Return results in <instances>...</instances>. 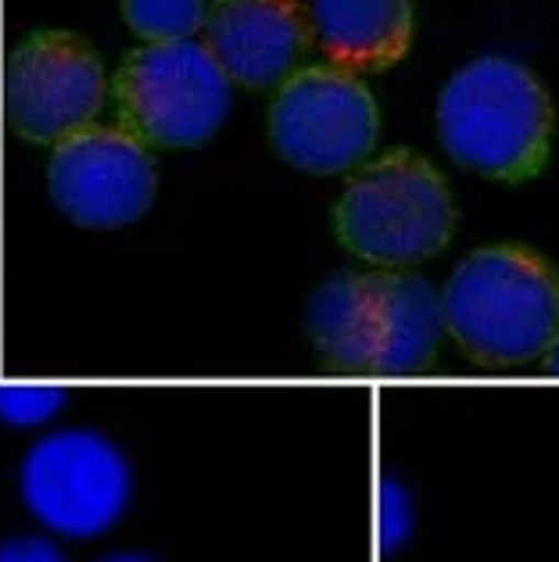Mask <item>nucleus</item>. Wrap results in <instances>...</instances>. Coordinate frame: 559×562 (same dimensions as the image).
<instances>
[{"label": "nucleus", "instance_id": "9", "mask_svg": "<svg viewBox=\"0 0 559 562\" xmlns=\"http://www.w3.org/2000/svg\"><path fill=\"white\" fill-rule=\"evenodd\" d=\"M47 194L68 223L83 229L133 226L158 194L152 147L122 126H90L54 144Z\"/></svg>", "mask_w": 559, "mask_h": 562}, {"label": "nucleus", "instance_id": "11", "mask_svg": "<svg viewBox=\"0 0 559 562\" xmlns=\"http://www.w3.org/2000/svg\"><path fill=\"white\" fill-rule=\"evenodd\" d=\"M309 33L326 61L348 72H384L413 44V0H309Z\"/></svg>", "mask_w": 559, "mask_h": 562}, {"label": "nucleus", "instance_id": "3", "mask_svg": "<svg viewBox=\"0 0 559 562\" xmlns=\"http://www.w3.org/2000/svg\"><path fill=\"white\" fill-rule=\"evenodd\" d=\"M552 126L541 79L499 54L462 65L438 98V136L448 158L499 183H524L545 169Z\"/></svg>", "mask_w": 559, "mask_h": 562}, {"label": "nucleus", "instance_id": "2", "mask_svg": "<svg viewBox=\"0 0 559 562\" xmlns=\"http://www.w3.org/2000/svg\"><path fill=\"white\" fill-rule=\"evenodd\" d=\"M445 334L477 366L513 369L545 359L559 334V277L524 244L462 258L441 291Z\"/></svg>", "mask_w": 559, "mask_h": 562}, {"label": "nucleus", "instance_id": "5", "mask_svg": "<svg viewBox=\"0 0 559 562\" xmlns=\"http://www.w3.org/2000/svg\"><path fill=\"white\" fill-rule=\"evenodd\" d=\"M119 126L147 147L209 144L230 112V79L198 40L144 44L112 79Z\"/></svg>", "mask_w": 559, "mask_h": 562}, {"label": "nucleus", "instance_id": "14", "mask_svg": "<svg viewBox=\"0 0 559 562\" xmlns=\"http://www.w3.org/2000/svg\"><path fill=\"white\" fill-rule=\"evenodd\" d=\"M416 530V505L399 476H384L377 491V538L384 555H394L409 544Z\"/></svg>", "mask_w": 559, "mask_h": 562}, {"label": "nucleus", "instance_id": "15", "mask_svg": "<svg viewBox=\"0 0 559 562\" xmlns=\"http://www.w3.org/2000/svg\"><path fill=\"white\" fill-rule=\"evenodd\" d=\"M0 562H68V559L51 538L22 533V538H8L0 544Z\"/></svg>", "mask_w": 559, "mask_h": 562}, {"label": "nucleus", "instance_id": "17", "mask_svg": "<svg viewBox=\"0 0 559 562\" xmlns=\"http://www.w3.org/2000/svg\"><path fill=\"white\" fill-rule=\"evenodd\" d=\"M545 369H549L552 376H559V334H556V340H552V348L545 351Z\"/></svg>", "mask_w": 559, "mask_h": 562}, {"label": "nucleus", "instance_id": "6", "mask_svg": "<svg viewBox=\"0 0 559 562\" xmlns=\"http://www.w3.org/2000/svg\"><path fill=\"white\" fill-rule=\"evenodd\" d=\"M19 495L40 527L72 541H90L126 516L133 470L126 451L101 430H51L22 456Z\"/></svg>", "mask_w": 559, "mask_h": 562}, {"label": "nucleus", "instance_id": "12", "mask_svg": "<svg viewBox=\"0 0 559 562\" xmlns=\"http://www.w3.org/2000/svg\"><path fill=\"white\" fill-rule=\"evenodd\" d=\"M204 0H122V19L144 44H172L201 33Z\"/></svg>", "mask_w": 559, "mask_h": 562}, {"label": "nucleus", "instance_id": "10", "mask_svg": "<svg viewBox=\"0 0 559 562\" xmlns=\"http://www.w3.org/2000/svg\"><path fill=\"white\" fill-rule=\"evenodd\" d=\"M201 33L230 83L248 90L280 87L312 44L298 0H215Z\"/></svg>", "mask_w": 559, "mask_h": 562}, {"label": "nucleus", "instance_id": "8", "mask_svg": "<svg viewBox=\"0 0 559 562\" xmlns=\"http://www.w3.org/2000/svg\"><path fill=\"white\" fill-rule=\"evenodd\" d=\"M108 101V76L83 36L40 30L8 54L4 115L30 144H58L90 126Z\"/></svg>", "mask_w": 559, "mask_h": 562}, {"label": "nucleus", "instance_id": "7", "mask_svg": "<svg viewBox=\"0 0 559 562\" xmlns=\"http://www.w3.org/2000/svg\"><path fill=\"white\" fill-rule=\"evenodd\" d=\"M380 112L370 87L337 65L298 68L269 108V140L288 166L309 176L359 169L377 147Z\"/></svg>", "mask_w": 559, "mask_h": 562}, {"label": "nucleus", "instance_id": "1", "mask_svg": "<svg viewBox=\"0 0 559 562\" xmlns=\"http://www.w3.org/2000/svg\"><path fill=\"white\" fill-rule=\"evenodd\" d=\"M305 330L337 373L413 376L438 359L441 294L405 269L334 272L309 297Z\"/></svg>", "mask_w": 559, "mask_h": 562}, {"label": "nucleus", "instance_id": "16", "mask_svg": "<svg viewBox=\"0 0 559 562\" xmlns=\"http://www.w3.org/2000/svg\"><path fill=\"white\" fill-rule=\"evenodd\" d=\"M98 562H155L152 555H141V552H115V555H104Z\"/></svg>", "mask_w": 559, "mask_h": 562}, {"label": "nucleus", "instance_id": "4", "mask_svg": "<svg viewBox=\"0 0 559 562\" xmlns=\"http://www.w3.org/2000/svg\"><path fill=\"white\" fill-rule=\"evenodd\" d=\"M337 240L366 266L409 269L441 255L456 233V201L424 155L384 150L351 176L334 209Z\"/></svg>", "mask_w": 559, "mask_h": 562}, {"label": "nucleus", "instance_id": "13", "mask_svg": "<svg viewBox=\"0 0 559 562\" xmlns=\"http://www.w3.org/2000/svg\"><path fill=\"white\" fill-rule=\"evenodd\" d=\"M68 405L65 387H47V383H11L0 387V423L8 427H44Z\"/></svg>", "mask_w": 559, "mask_h": 562}]
</instances>
